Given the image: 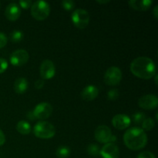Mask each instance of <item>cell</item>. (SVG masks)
I'll list each match as a JSON object with an SVG mask.
<instances>
[{
	"mask_svg": "<svg viewBox=\"0 0 158 158\" xmlns=\"http://www.w3.org/2000/svg\"><path fill=\"white\" fill-rule=\"evenodd\" d=\"M32 1L30 0H21V1L19 2V6L20 8H23L24 9H27L29 8H31L32 6Z\"/></svg>",
	"mask_w": 158,
	"mask_h": 158,
	"instance_id": "26",
	"label": "cell"
},
{
	"mask_svg": "<svg viewBox=\"0 0 158 158\" xmlns=\"http://www.w3.org/2000/svg\"><path fill=\"white\" fill-rule=\"evenodd\" d=\"M16 131L23 135H27L31 132V126L26 120H20L16 124Z\"/></svg>",
	"mask_w": 158,
	"mask_h": 158,
	"instance_id": "18",
	"label": "cell"
},
{
	"mask_svg": "<svg viewBox=\"0 0 158 158\" xmlns=\"http://www.w3.org/2000/svg\"><path fill=\"white\" fill-rule=\"evenodd\" d=\"M141 125H142V129H143V131H150L152 129H154V126H155V122H154V120H153L152 118L148 117V118H146L144 120H143V122L142 123Z\"/></svg>",
	"mask_w": 158,
	"mask_h": 158,
	"instance_id": "21",
	"label": "cell"
},
{
	"mask_svg": "<svg viewBox=\"0 0 158 158\" xmlns=\"http://www.w3.org/2000/svg\"><path fill=\"white\" fill-rule=\"evenodd\" d=\"M6 143V136L3 131L0 129V146H2Z\"/></svg>",
	"mask_w": 158,
	"mask_h": 158,
	"instance_id": "31",
	"label": "cell"
},
{
	"mask_svg": "<svg viewBox=\"0 0 158 158\" xmlns=\"http://www.w3.org/2000/svg\"><path fill=\"white\" fill-rule=\"evenodd\" d=\"M100 154L103 158H119L120 150L115 143H107L100 149Z\"/></svg>",
	"mask_w": 158,
	"mask_h": 158,
	"instance_id": "12",
	"label": "cell"
},
{
	"mask_svg": "<svg viewBox=\"0 0 158 158\" xmlns=\"http://www.w3.org/2000/svg\"><path fill=\"white\" fill-rule=\"evenodd\" d=\"M119 91L117 89H112L107 93V98L110 100H116L119 97Z\"/></svg>",
	"mask_w": 158,
	"mask_h": 158,
	"instance_id": "25",
	"label": "cell"
},
{
	"mask_svg": "<svg viewBox=\"0 0 158 158\" xmlns=\"http://www.w3.org/2000/svg\"><path fill=\"white\" fill-rule=\"evenodd\" d=\"M52 106L50 103H46V102H43L40 103L35 106L33 110V116L35 118L40 120L43 121V120L49 118L52 113Z\"/></svg>",
	"mask_w": 158,
	"mask_h": 158,
	"instance_id": "8",
	"label": "cell"
},
{
	"mask_svg": "<svg viewBox=\"0 0 158 158\" xmlns=\"http://www.w3.org/2000/svg\"><path fill=\"white\" fill-rule=\"evenodd\" d=\"M104 83L108 86H117L122 80V71L118 66H110L106 69L103 77Z\"/></svg>",
	"mask_w": 158,
	"mask_h": 158,
	"instance_id": "7",
	"label": "cell"
},
{
	"mask_svg": "<svg viewBox=\"0 0 158 158\" xmlns=\"http://www.w3.org/2000/svg\"><path fill=\"white\" fill-rule=\"evenodd\" d=\"M71 151L69 147L60 146L56 151V155L58 158H67L70 155Z\"/></svg>",
	"mask_w": 158,
	"mask_h": 158,
	"instance_id": "19",
	"label": "cell"
},
{
	"mask_svg": "<svg viewBox=\"0 0 158 158\" xmlns=\"http://www.w3.org/2000/svg\"><path fill=\"white\" fill-rule=\"evenodd\" d=\"M137 158H156L155 155L150 151H143L140 153Z\"/></svg>",
	"mask_w": 158,
	"mask_h": 158,
	"instance_id": "28",
	"label": "cell"
},
{
	"mask_svg": "<svg viewBox=\"0 0 158 158\" xmlns=\"http://www.w3.org/2000/svg\"><path fill=\"white\" fill-rule=\"evenodd\" d=\"M138 106L143 110H154L158 106V98L154 94H147L138 100Z\"/></svg>",
	"mask_w": 158,
	"mask_h": 158,
	"instance_id": "11",
	"label": "cell"
},
{
	"mask_svg": "<svg viewBox=\"0 0 158 158\" xmlns=\"http://www.w3.org/2000/svg\"><path fill=\"white\" fill-rule=\"evenodd\" d=\"M35 136L40 139H50L56 134V128L52 123L47 121H40L33 128Z\"/></svg>",
	"mask_w": 158,
	"mask_h": 158,
	"instance_id": "4",
	"label": "cell"
},
{
	"mask_svg": "<svg viewBox=\"0 0 158 158\" xmlns=\"http://www.w3.org/2000/svg\"><path fill=\"white\" fill-rule=\"evenodd\" d=\"M29 83L24 77H19L14 83V90L18 94H23L27 90Z\"/></svg>",
	"mask_w": 158,
	"mask_h": 158,
	"instance_id": "17",
	"label": "cell"
},
{
	"mask_svg": "<svg viewBox=\"0 0 158 158\" xmlns=\"http://www.w3.org/2000/svg\"><path fill=\"white\" fill-rule=\"evenodd\" d=\"M9 60H10V63L12 66H23L29 61V52L25 49H17L11 54Z\"/></svg>",
	"mask_w": 158,
	"mask_h": 158,
	"instance_id": "10",
	"label": "cell"
},
{
	"mask_svg": "<svg viewBox=\"0 0 158 158\" xmlns=\"http://www.w3.org/2000/svg\"><path fill=\"white\" fill-rule=\"evenodd\" d=\"M94 137L97 141L105 144L107 143H114L117 140V137L112 134L110 128L106 125L97 127L94 132Z\"/></svg>",
	"mask_w": 158,
	"mask_h": 158,
	"instance_id": "6",
	"label": "cell"
},
{
	"mask_svg": "<svg viewBox=\"0 0 158 158\" xmlns=\"http://www.w3.org/2000/svg\"><path fill=\"white\" fill-rule=\"evenodd\" d=\"M89 12L83 9H76L71 15L73 25L80 29H85L89 25Z\"/></svg>",
	"mask_w": 158,
	"mask_h": 158,
	"instance_id": "5",
	"label": "cell"
},
{
	"mask_svg": "<svg viewBox=\"0 0 158 158\" xmlns=\"http://www.w3.org/2000/svg\"><path fill=\"white\" fill-rule=\"evenodd\" d=\"M9 64L7 60L3 58H0V74L3 73L7 69Z\"/></svg>",
	"mask_w": 158,
	"mask_h": 158,
	"instance_id": "27",
	"label": "cell"
},
{
	"mask_svg": "<svg viewBox=\"0 0 158 158\" xmlns=\"http://www.w3.org/2000/svg\"><path fill=\"white\" fill-rule=\"evenodd\" d=\"M99 94V89L95 85H87L81 92L82 98L86 101L95 100Z\"/></svg>",
	"mask_w": 158,
	"mask_h": 158,
	"instance_id": "15",
	"label": "cell"
},
{
	"mask_svg": "<svg viewBox=\"0 0 158 158\" xmlns=\"http://www.w3.org/2000/svg\"><path fill=\"white\" fill-rule=\"evenodd\" d=\"M154 77V80H155L156 84H157V74H156Z\"/></svg>",
	"mask_w": 158,
	"mask_h": 158,
	"instance_id": "34",
	"label": "cell"
},
{
	"mask_svg": "<svg viewBox=\"0 0 158 158\" xmlns=\"http://www.w3.org/2000/svg\"><path fill=\"white\" fill-rule=\"evenodd\" d=\"M5 15L9 21H16L21 15V8L17 3H10L6 6Z\"/></svg>",
	"mask_w": 158,
	"mask_h": 158,
	"instance_id": "14",
	"label": "cell"
},
{
	"mask_svg": "<svg viewBox=\"0 0 158 158\" xmlns=\"http://www.w3.org/2000/svg\"><path fill=\"white\" fill-rule=\"evenodd\" d=\"M44 84H45L44 80H43V79H39V80H37L36 81H35V87L37 89H40L44 86Z\"/></svg>",
	"mask_w": 158,
	"mask_h": 158,
	"instance_id": "30",
	"label": "cell"
},
{
	"mask_svg": "<svg viewBox=\"0 0 158 158\" xmlns=\"http://www.w3.org/2000/svg\"><path fill=\"white\" fill-rule=\"evenodd\" d=\"M131 120L126 114H117L112 119V124L117 130H125L129 127Z\"/></svg>",
	"mask_w": 158,
	"mask_h": 158,
	"instance_id": "13",
	"label": "cell"
},
{
	"mask_svg": "<svg viewBox=\"0 0 158 158\" xmlns=\"http://www.w3.org/2000/svg\"><path fill=\"white\" fill-rule=\"evenodd\" d=\"M0 7H1V2H0Z\"/></svg>",
	"mask_w": 158,
	"mask_h": 158,
	"instance_id": "35",
	"label": "cell"
},
{
	"mask_svg": "<svg viewBox=\"0 0 158 158\" xmlns=\"http://www.w3.org/2000/svg\"><path fill=\"white\" fill-rule=\"evenodd\" d=\"M62 7L65 9V10L70 11L75 7V2L72 0H63L62 2Z\"/></svg>",
	"mask_w": 158,
	"mask_h": 158,
	"instance_id": "24",
	"label": "cell"
},
{
	"mask_svg": "<svg viewBox=\"0 0 158 158\" xmlns=\"http://www.w3.org/2000/svg\"><path fill=\"white\" fill-rule=\"evenodd\" d=\"M50 13V6L46 2L38 0L33 2L31 6V14L35 19L43 21L46 19Z\"/></svg>",
	"mask_w": 158,
	"mask_h": 158,
	"instance_id": "3",
	"label": "cell"
},
{
	"mask_svg": "<svg viewBox=\"0 0 158 158\" xmlns=\"http://www.w3.org/2000/svg\"><path fill=\"white\" fill-rule=\"evenodd\" d=\"M97 2L100 3V4H106V3L110 2V0H105V1H101V0H97Z\"/></svg>",
	"mask_w": 158,
	"mask_h": 158,
	"instance_id": "33",
	"label": "cell"
},
{
	"mask_svg": "<svg viewBox=\"0 0 158 158\" xmlns=\"http://www.w3.org/2000/svg\"><path fill=\"white\" fill-rule=\"evenodd\" d=\"M8 43V38L6 34L0 32V49L5 47Z\"/></svg>",
	"mask_w": 158,
	"mask_h": 158,
	"instance_id": "29",
	"label": "cell"
},
{
	"mask_svg": "<svg viewBox=\"0 0 158 158\" xmlns=\"http://www.w3.org/2000/svg\"><path fill=\"white\" fill-rule=\"evenodd\" d=\"M100 147L95 143H91L87 147V153L89 155L93 156V157H97L100 155Z\"/></svg>",
	"mask_w": 158,
	"mask_h": 158,
	"instance_id": "22",
	"label": "cell"
},
{
	"mask_svg": "<svg viewBox=\"0 0 158 158\" xmlns=\"http://www.w3.org/2000/svg\"><path fill=\"white\" fill-rule=\"evenodd\" d=\"M153 4L151 0H131L128 2L130 7L137 11H147Z\"/></svg>",
	"mask_w": 158,
	"mask_h": 158,
	"instance_id": "16",
	"label": "cell"
},
{
	"mask_svg": "<svg viewBox=\"0 0 158 158\" xmlns=\"http://www.w3.org/2000/svg\"><path fill=\"white\" fill-rule=\"evenodd\" d=\"M130 69L135 77L143 80H150L157 74L155 63L153 60L147 56H140L134 59Z\"/></svg>",
	"mask_w": 158,
	"mask_h": 158,
	"instance_id": "1",
	"label": "cell"
},
{
	"mask_svg": "<svg viewBox=\"0 0 158 158\" xmlns=\"http://www.w3.org/2000/svg\"><path fill=\"white\" fill-rule=\"evenodd\" d=\"M145 119H146V115L142 112H137L133 114V121L137 125L142 124Z\"/></svg>",
	"mask_w": 158,
	"mask_h": 158,
	"instance_id": "23",
	"label": "cell"
},
{
	"mask_svg": "<svg viewBox=\"0 0 158 158\" xmlns=\"http://www.w3.org/2000/svg\"><path fill=\"white\" fill-rule=\"evenodd\" d=\"M153 14H154V18H155L156 19H158V6H156L155 7H154V11H153Z\"/></svg>",
	"mask_w": 158,
	"mask_h": 158,
	"instance_id": "32",
	"label": "cell"
},
{
	"mask_svg": "<svg viewBox=\"0 0 158 158\" xmlns=\"http://www.w3.org/2000/svg\"><path fill=\"white\" fill-rule=\"evenodd\" d=\"M40 73L43 80H50L56 74V66L50 60H44L40 67Z\"/></svg>",
	"mask_w": 158,
	"mask_h": 158,
	"instance_id": "9",
	"label": "cell"
},
{
	"mask_svg": "<svg viewBox=\"0 0 158 158\" xmlns=\"http://www.w3.org/2000/svg\"><path fill=\"white\" fill-rule=\"evenodd\" d=\"M123 142L130 150L140 151L148 143V135L142 128L134 127L125 132Z\"/></svg>",
	"mask_w": 158,
	"mask_h": 158,
	"instance_id": "2",
	"label": "cell"
},
{
	"mask_svg": "<svg viewBox=\"0 0 158 158\" xmlns=\"http://www.w3.org/2000/svg\"><path fill=\"white\" fill-rule=\"evenodd\" d=\"M23 36H24L23 32L21 30H19V29H14L9 34V38H10L11 42H12L14 43H16L22 41L23 39Z\"/></svg>",
	"mask_w": 158,
	"mask_h": 158,
	"instance_id": "20",
	"label": "cell"
}]
</instances>
